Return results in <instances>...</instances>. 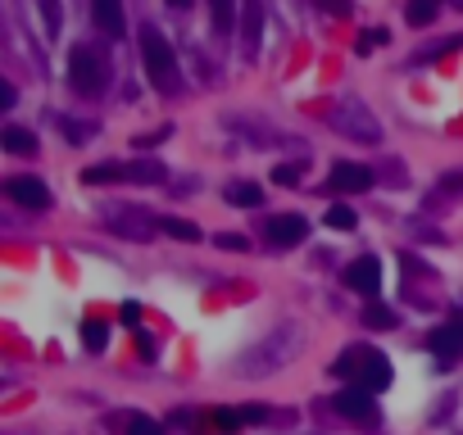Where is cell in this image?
<instances>
[{
	"label": "cell",
	"instance_id": "cell-1",
	"mask_svg": "<svg viewBox=\"0 0 463 435\" xmlns=\"http://www.w3.org/2000/svg\"><path fill=\"white\" fill-rule=\"evenodd\" d=\"M300 345H304L300 327H296V322H278L263 340H254V349H245V354H241L236 377H273V372H282Z\"/></svg>",
	"mask_w": 463,
	"mask_h": 435
},
{
	"label": "cell",
	"instance_id": "cell-2",
	"mask_svg": "<svg viewBox=\"0 0 463 435\" xmlns=\"http://www.w3.org/2000/svg\"><path fill=\"white\" fill-rule=\"evenodd\" d=\"M332 377L350 381V386H364V390H386L390 386V362L382 349H368V345H350L341 349V358L332 362Z\"/></svg>",
	"mask_w": 463,
	"mask_h": 435
},
{
	"label": "cell",
	"instance_id": "cell-3",
	"mask_svg": "<svg viewBox=\"0 0 463 435\" xmlns=\"http://www.w3.org/2000/svg\"><path fill=\"white\" fill-rule=\"evenodd\" d=\"M141 64H146V78L155 82V91L173 96L182 87L177 55H173V46H168V37L159 28H141Z\"/></svg>",
	"mask_w": 463,
	"mask_h": 435
},
{
	"label": "cell",
	"instance_id": "cell-4",
	"mask_svg": "<svg viewBox=\"0 0 463 435\" xmlns=\"http://www.w3.org/2000/svg\"><path fill=\"white\" fill-rule=\"evenodd\" d=\"M109 82V72H105V59L96 46H73L69 50V87L78 96H100Z\"/></svg>",
	"mask_w": 463,
	"mask_h": 435
},
{
	"label": "cell",
	"instance_id": "cell-5",
	"mask_svg": "<svg viewBox=\"0 0 463 435\" xmlns=\"http://www.w3.org/2000/svg\"><path fill=\"white\" fill-rule=\"evenodd\" d=\"M332 127L337 132H346L350 141H368V145H377L382 141V123L373 118V109L368 105H359V100H341L337 109H332Z\"/></svg>",
	"mask_w": 463,
	"mask_h": 435
},
{
	"label": "cell",
	"instance_id": "cell-6",
	"mask_svg": "<svg viewBox=\"0 0 463 435\" xmlns=\"http://www.w3.org/2000/svg\"><path fill=\"white\" fill-rule=\"evenodd\" d=\"M105 223H109V232H114V236L150 241V236H155V227H159V218H155V213H141V209H123V213L105 218Z\"/></svg>",
	"mask_w": 463,
	"mask_h": 435
},
{
	"label": "cell",
	"instance_id": "cell-7",
	"mask_svg": "<svg viewBox=\"0 0 463 435\" xmlns=\"http://www.w3.org/2000/svg\"><path fill=\"white\" fill-rule=\"evenodd\" d=\"M427 349L436 354V368H450V362L463 354V318H450L445 327H436L427 336Z\"/></svg>",
	"mask_w": 463,
	"mask_h": 435
},
{
	"label": "cell",
	"instance_id": "cell-8",
	"mask_svg": "<svg viewBox=\"0 0 463 435\" xmlns=\"http://www.w3.org/2000/svg\"><path fill=\"white\" fill-rule=\"evenodd\" d=\"M332 408L350 422H377V404H373V390L364 386H346L341 395H332Z\"/></svg>",
	"mask_w": 463,
	"mask_h": 435
},
{
	"label": "cell",
	"instance_id": "cell-9",
	"mask_svg": "<svg viewBox=\"0 0 463 435\" xmlns=\"http://www.w3.org/2000/svg\"><path fill=\"white\" fill-rule=\"evenodd\" d=\"M5 195H10L14 204H23V209H50V186H46L41 177H28V173L10 177V182H5Z\"/></svg>",
	"mask_w": 463,
	"mask_h": 435
},
{
	"label": "cell",
	"instance_id": "cell-10",
	"mask_svg": "<svg viewBox=\"0 0 463 435\" xmlns=\"http://www.w3.org/2000/svg\"><path fill=\"white\" fill-rule=\"evenodd\" d=\"M346 286H350V290H359L364 300H377V290H382V263H377L373 254L355 259V263L346 268Z\"/></svg>",
	"mask_w": 463,
	"mask_h": 435
},
{
	"label": "cell",
	"instance_id": "cell-11",
	"mask_svg": "<svg viewBox=\"0 0 463 435\" xmlns=\"http://www.w3.org/2000/svg\"><path fill=\"white\" fill-rule=\"evenodd\" d=\"M309 236V218L304 213H278V218H269V241L273 245H300Z\"/></svg>",
	"mask_w": 463,
	"mask_h": 435
},
{
	"label": "cell",
	"instance_id": "cell-12",
	"mask_svg": "<svg viewBox=\"0 0 463 435\" xmlns=\"http://www.w3.org/2000/svg\"><path fill=\"white\" fill-rule=\"evenodd\" d=\"M91 19H96V28L109 37V41H118L123 32H127V14H123V0H91Z\"/></svg>",
	"mask_w": 463,
	"mask_h": 435
},
{
	"label": "cell",
	"instance_id": "cell-13",
	"mask_svg": "<svg viewBox=\"0 0 463 435\" xmlns=\"http://www.w3.org/2000/svg\"><path fill=\"white\" fill-rule=\"evenodd\" d=\"M332 186L346 191V195L368 191V186H373V168H364V164H337V168H332Z\"/></svg>",
	"mask_w": 463,
	"mask_h": 435
},
{
	"label": "cell",
	"instance_id": "cell-14",
	"mask_svg": "<svg viewBox=\"0 0 463 435\" xmlns=\"http://www.w3.org/2000/svg\"><path fill=\"white\" fill-rule=\"evenodd\" d=\"M168 177V168L159 159H132L123 164V182H137V186H159Z\"/></svg>",
	"mask_w": 463,
	"mask_h": 435
},
{
	"label": "cell",
	"instance_id": "cell-15",
	"mask_svg": "<svg viewBox=\"0 0 463 435\" xmlns=\"http://www.w3.org/2000/svg\"><path fill=\"white\" fill-rule=\"evenodd\" d=\"M241 41H245V50H254L259 46V32H263V10H259V0H241Z\"/></svg>",
	"mask_w": 463,
	"mask_h": 435
},
{
	"label": "cell",
	"instance_id": "cell-16",
	"mask_svg": "<svg viewBox=\"0 0 463 435\" xmlns=\"http://www.w3.org/2000/svg\"><path fill=\"white\" fill-rule=\"evenodd\" d=\"M0 145H5V155H37V136L28 132V127H5L0 132Z\"/></svg>",
	"mask_w": 463,
	"mask_h": 435
},
{
	"label": "cell",
	"instance_id": "cell-17",
	"mask_svg": "<svg viewBox=\"0 0 463 435\" xmlns=\"http://www.w3.org/2000/svg\"><path fill=\"white\" fill-rule=\"evenodd\" d=\"M223 195H227V204H236V209H259V204H263V186H254V182H232Z\"/></svg>",
	"mask_w": 463,
	"mask_h": 435
},
{
	"label": "cell",
	"instance_id": "cell-18",
	"mask_svg": "<svg viewBox=\"0 0 463 435\" xmlns=\"http://www.w3.org/2000/svg\"><path fill=\"white\" fill-rule=\"evenodd\" d=\"M118 435H164V426L146 413H123L118 417Z\"/></svg>",
	"mask_w": 463,
	"mask_h": 435
},
{
	"label": "cell",
	"instance_id": "cell-19",
	"mask_svg": "<svg viewBox=\"0 0 463 435\" xmlns=\"http://www.w3.org/2000/svg\"><path fill=\"white\" fill-rule=\"evenodd\" d=\"M82 345H87L91 354L109 349V322H100V318H87V322H82Z\"/></svg>",
	"mask_w": 463,
	"mask_h": 435
},
{
	"label": "cell",
	"instance_id": "cell-20",
	"mask_svg": "<svg viewBox=\"0 0 463 435\" xmlns=\"http://www.w3.org/2000/svg\"><path fill=\"white\" fill-rule=\"evenodd\" d=\"M241 426H245L241 408H219V413H210V422H205V431H219V435H232V431H241Z\"/></svg>",
	"mask_w": 463,
	"mask_h": 435
},
{
	"label": "cell",
	"instance_id": "cell-21",
	"mask_svg": "<svg viewBox=\"0 0 463 435\" xmlns=\"http://www.w3.org/2000/svg\"><path fill=\"white\" fill-rule=\"evenodd\" d=\"M82 182H87V186H109V182H123V164H91V168L82 173Z\"/></svg>",
	"mask_w": 463,
	"mask_h": 435
},
{
	"label": "cell",
	"instance_id": "cell-22",
	"mask_svg": "<svg viewBox=\"0 0 463 435\" xmlns=\"http://www.w3.org/2000/svg\"><path fill=\"white\" fill-rule=\"evenodd\" d=\"M159 232L173 236V241H195V236H201V227L186 223V218H159Z\"/></svg>",
	"mask_w": 463,
	"mask_h": 435
},
{
	"label": "cell",
	"instance_id": "cell-23",
	"mask_svg": "<svg viewBox=\"0 0 463 435\" xmlns=\"http://www.w3.org/2000/svg\"><path fill=\"white\" fill-rule=\"evenodd\" d=\"M436 10H441V0H409V10H405V19H409L414 28H427V23L436 19Z\"/></svg>",
	"mask_w": 463,
	"mask_h": 435
},
{
	"label": "cell",
	"instance_id": "cell-24",
	"mask_svg": "<svg viewBox=\"0 0 463 435\" xmlns=\"http://www.w3.org/2000/svg\"><path fill=\"white\" fill-rule=\"evenodd\" d=\"M364 327H377V331H386V327H395V313H390L386 304L368 300V304H364Z\"/></svg>",
	"mask_w": 463,
	"mask_h": 435
},
{
	"label": "cell",
	"instance_id": "cell-25",
	"mask_svg": "<svg viewBox=\"0 0 463 435\" xmlns=\"http://www.w3.org/2000/svg\"><path fill=\"white\" fill-rule=\"evenodd\" d=\"M327 227L355 232V209H346V204H327Z\"/></svg>",
	"mask_w": 463,
	"mask_h": 435
},
{
	"label": "cell",
	"instance_id": "cell-26",
	"mask_svg": "<svg viewBox=\"0 0 463 435\" xmlns=\"http://www.w3.org/2000/svg\"><path fill=\"white\" fill-rule=\"evenodd\" d=\"M59 127H64V136H69L73 145H78V141H91V136H96V127H91V123H78V118H64Z\"/></svg>",
	"mask_w": 463,
	"mask_h": 435
},
{
	"label": "cell",
	"instance_id": "cell-27",
	"mask_svg": "<svg viewBox=\"0 0 463 435\" xmlns=\"http://www.w3.org/2000/svg\"><path fill=\"white\" fill-rule=\"evenodd\" d=\"M118 318H123V327H137V331H141V304H137V300H123Z\"/></svg>",
	"mask_w": 463,
	"mask_h": 435
},
{
	"label": "cell",
	"instance_id": "cell-28",
	"mask_svg": "<svg viewBox=\"0 0 463 435\" xmlns=\"http://www.w3.org/2000/svg\"><path fill=\"white\" fill-rule=\"evenodd\" d=\"M273 182H278V186H296V182H300V164H278V168H273Z\"/></svg>",
	"mask_w": 463,
	"mask_h": 435
},
{
	"label": "cell",
	"instance_id": "cell-29",
	"mask_svg": "<svg viewBox=\"0 0 463 435\" xmlns=\"http://www.w3.org/2000/svg\"><path fill=\"white\" fill-rule=\"evenodd\" d=\"M313 5H318L322 14H332V19H346V14H350V0H313Z\"/></svg>",
	"mask_w": 463,
	"mask_h": 435
},
{
	"label": "cell",
	"instance_id": "cell-30",
	"mask_svg": "<svg viewBox=\"0 0 463 435\" xmlns=\"http://www.w3.org/2000/svg\"><path fill=\"white\" fill-rule=\"evenodd\" d=\"M382 41H386V32H382V28H373V32H364V37L355 41V50H359V55H368V50H377Z\"/></svg>",
	"mask_w": 463,
	"mask_h": 435
},
{
	"label": "cell",
	"instance_id": "cell-31",
	"mask_svg": "<svg viewBox=\"0 0 463 435\" xmlns=\"http://www.w3.org/2000/svg\"><path fill=\"white\" fill-rule=\"evenodd\" d=\"M41 10H46V32L59 37V0H41Z\"/></svg>",
	"mask_w": 463,
	"mask_h": 435
},
{
	"label": "cell",
	"instance_id": "cell-32",
	"mask_svg": "<svg viewBox=\"0 0 463 435\" xmlns=\"http://www.w3.org/2000/svg\"><path fill=\"white\" fill-rule=\"evenodd\" d=\"M137 354H141V358H155V354H159V345H155L150 331H137Z\"/></svg>",
	"mask_w": 463,
	"mask_h": 435
},
{
	"label": "cell",
	"instance_id": "cell-33",
	"mask_svg": "<svg viewBox=\"0 0 463 435\" xmlns=\"http://www.w3.org/2000/svg\"><path fill=\"white\" fill-rule=\"evenodd\" d=\"M14 100H19L14 82H0V109H14Z\"/></svg>",
	"mask_w": 463,
	"mask_h": 435
},
{
	"label": "cell",
	"instance_id": "cell-34",
	"mask_svg": "<svg viewBox=\"0 0 463 435\" xmlns=\"http://www.w3.org/2000/svg\"><path fill=\"white\" fill-rule=\"evenodd\" d=\"M223 250H245V236H219Z\"/></svg>",
	"mask_w": 463,
	"mask_h": 435
},
{
	"label": "cell",
	"instance_id": "cell-35",
	"mask_svg": "<svg viewBox=\"0 0 463 435\" xmlns=\"http://www.w3.org/2000/svg\"><path fill=\"white\" fill-rule=\"evenodd\" d=\"M445 191H463V173H450V177H445Z\"/></svg>",
	"mask_w": 463,
	"mask_h": 435
},
{
	"label": "cell",
	"instance_id": "cell-36",
	"mask_svg": "<svg viewBox=\"0 0 463 435\" xmlns=\"http://www.w3.org/2000/svg\"><path fill=\"white\" fill-rule=\"evenodd\" d=\"M168 5H173V10H191V0H168Z\"/></svg>",
	"mask_w": 463,
	"mask_h": 435
},
{
	"label": "cell",
	"instance_id": "cell-37",
	"mask_svg": "<svg viewBox=\"0 0 463 435\" xmlns=\"http://www.w3.org/2000/svg\"><path fill=\"white\" fill-rule=\"evenodd\" d=\"M450 5H454V10H463V0H450Z\"/></svg>",
	"mask_w": 463,
	"mask_h": 435
}]
</instances>
